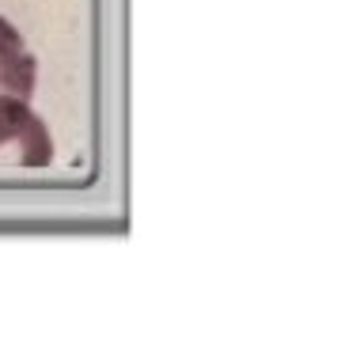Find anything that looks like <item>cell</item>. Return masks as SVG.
<instances>
[{
  "mask_svg": "<svg viewBox=\"0 0 345 364\" xmlns=\"http://www.w3.org/2000/svg\"><path fill=\"white\" fill-rule=\"evenodd\" d=\"M53 159V141L46 122L27 107V99L0 95V164L46 167Z\"/></svg>",
  "mask_w": 345,
  "mask_h": 364,
  "instance_id": "6da1fadb",
  "label": "cell"
},
{
  "mask_svg": "<svg viewBox=\"0 0 345 364\" xmlns=\"http://www.w3.org/2000/svg\"><path fill=\"white\" fill-rule=\"evenodd\" d=\"M34 80H38V65H34L31 50L23 46L19 31L0 16V95L31 99Z\"/></svg>",
  "mask_w": 345,
  "mask_h": 364,
  "instance_id": "7a4b0ae2",
  "label": "cell"
}]
</instances>
